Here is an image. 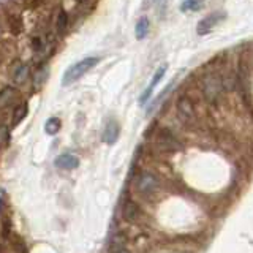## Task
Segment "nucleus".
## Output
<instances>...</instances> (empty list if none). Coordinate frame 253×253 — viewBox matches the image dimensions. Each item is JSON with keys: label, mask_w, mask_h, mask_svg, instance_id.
Wrapping results in <instances>:
<instances>
[{"label": "nucleus", "mask_w": 253, "mask_h": 253, "mask_svg": "<svg viewBox=\"0 0 253 253\" xmlns=\"http://www.w3.org/2000/svg\"><path fill=\"white\" fill-rule=\"evenodd\" d=\"M98 62H100L98 57H85L83 60L73 63V65H70L65 73H63V76H62V85L67 87V85L75 84L78 79H81L87 73V71L92 70Z\"/></svg>", "instance_id": "nucleus-1"}, {"label": "nucleus", "mask_w": 253, "mask_h": 253, "mask_svg": "<svg viewBox=\"0 0 253 253\" xmlns=\"http://www.w3.org/2000/svg\"><path fill=\"white\" fill-rule=\"evenodd\" d=\"M201 90H203L204 98L209 103H213L225 90L223 79L218 75H208L201 81Z\"/></svg>", "instance_id": "nucleus-2"}, {"label": "nucleus", "mask_w": 253, "mask_h": 253, "mask_svg": "<svg viewBox=\"0 0 253 253\" xmlns=\"http://www.w3.org/2000/svg\"><path fill=\"white\" fill-rule=\"evenodd\" d=\"M157 188H158V179H157L155 174L144 171V172H141L139 176H138V179H136V190L141 195H144V196L152 195V193H155Z\"/></svg>", "instance_id": "nucleus-3"}, {"label": "nucleus", "mask_w": 253, "mask_h": 253, "mask_svg": "<svg viewBox=\"0 0 253 253\" xmlns=\"http://www.w3.org/2000/svg\"><path fill=\"white\" fill-rule=\"evenodd\" d=\"M155 146L158 150H162V152H174V150L179 149V141L174 136L172 131L165 128L158 133V136L155 139Z\"/></svg>", "instance_id": "nucleus-4"}, {"label": "nucleus", "mask_w": 253, "mask_h": 253, "mask_svg": "<svg viewBox=\"0 0 253 253\" xmlns=\"http://www.w3.org/2000/svg\"><path fill=\"white\" fill-rule=\"evenodd\" d=\"M176 109H177V116H179V119L182 122L187 124V125L195 124V119H196L195 109H193V105H192V101H190L188 97H180L177 100Z\"/></svg>", "instance_id": "nucleus-5"}, {"label": "nucleus", "mask_w": 253, "mask_h": 253, "mask_svg": "<svg viewBox=\"0 0 253 253\" xmlns=\"http://www.w3.org/2000/svg\"><path fill=\"white\" fill-rule=\"evenodd\" d=\"M54 166L59 169H67V171L76 169L79 166V158L73 154H60L54 160Z\"/></svg>", "instance_id": "nucleus-6"}, {"label": "nucleus", "mask_w": 253, "mask_h": 253, "mask_svg": "<svg viewBox=\"0 0 253 253\" xmlns=\"http://www.w3.org/2000/svg\"><path fill=\"white\" fill-rule=\"evenodd\" d=\"M225 16L221 14V13H215V14H211L208 16V18H204L200 24H198V34L200 35H206V34H209V32L217 26V24L223 19Z\"/></svg>", "instance_id": "nucleus-7"}, {"label": "nucleus", "mask_w": 253, "mask_h": 253, "mask_svg": "<svg viewBox=\"0 0 253 253\" xmlns=\"http://www.w3.org/2000/svg\"><path fill=\"white\" fill-rule=\"evenodd\" d=\"M165 73H166V65H163V67H160L157 71H155V75H154V78H152V81H150V84L147 85V89L142 92V95H141V98H139V103L141 105H144V103L150 98V95H152V92H154V89L157 87V84L162 81V78L165 76Z\"/></svg>", "instance_id": "nucleus-8"}, {"label": "nucleus", "mask_w": 253, "mask_h": 253, "mask_svg": "<svg viewBox=\"0 0 253 253\" xmlns=\"http://www.w3.org/2000/svg\"><path fill=\"white\" fill-rule=\"evenodd\" d=\"M119 124L114 122V121H109L105 126V131H103V141L106 142V144H114L119 138Z\"/></svg>", "instance_id": "nucleus-9"}, {"label": "nucleus", "mask_w": 253, "mask_h": 253, "mask_svg": "<svg viewBox=\"0 0 253 253\" xmlns=\"http://www.w3.org/2000/svg\"><path fill=\"white\" fill-rule=\"evenodd\" d=\"M139 215H141V211L138 208V204L133 201H126L124 206V217L128 221H134L139 218Z\"/></svg>", "instance_id": "nucleus-10"}, {"label": "nucleus", "mask_w": 253, "mask_h": 253, "mask_svg": "<svg viewBox=\"0 0 253 253\" xmlns=\"http://www.w3.org/2000/svg\"><path fill=\"white\" fill-rule=\"evenodd\" d=\"M62 128V122L59 117H51L47 119L46 124H44V131L46 134H49V136H54V134H57Z\"/></svg>", "instance_id": "nucleus-11"}, {"label": "nucleus", "mask_w": 253, "mask_h": 253, "mask_svg": "<svg viewBox=\"0 0 253 253\" xmlns=\"http://www.w3.org/2000/svg\"><path fill=\"white\" fill-rule=\"evenodd\" d=\"M149 34V19L147 18H141L134 27V35H136V40H144Z\"/></svg>", "instance_id": "nucleus-12"}, {"label": "nucleus", "mask_w": 253, "mask_h": 253, "mask_svg": "<svg viewBox=\"0 0 253 253\" xmlns=\"http://www.w3.org/2000/svg\"><path fill=\"white\" fill-rule=\"evenodd\" d=\"M27 114H29V106H27V103H21L19 106H16V109H14V117H13V124L14 125H18V124H21L24 119L27 117Z\"/></svg>", "instance_id": "nucleus-13"}, {"label": "nucleus", "mask_w": 253, "mask_h": 253, "mask_svg": "<svg viewBox=\"0 0 253 253\" xmlns=\"http://www.w3.org/2000/svg\"><path fill=\"white\" fill-rule=\"evenodd\" d=\"M203 6H204L203 0H185V2L180 5V10L182 11H198V10H201Z\"/></svg>", "instance_id": "nucleus-14"}, {"label": "nucleus", "mask_w": 253, "mask_h": 253, "mask_svg": "<svg viewBox=\"0 0 253 253\" xmlns=\"http://www.w3.org/2000/svg\"><path fill=\"white\" fill-rule=\"evenodd\" d=\"M14 98V90L13 89H5L2 93H0V108L8 106Z\"/></svg>", "instance_id": "nucleus-15"}, {"label": "nucleus", "mask_w": 253, "mask_h": 253, "mask_svg": "<svg viewBox=\"0 0 253 253\" xmlns=\"http://www.w3.org/2000/svg\"><path fill=\"white\" fill-rule=\"evenodd\" d=\"M27 73H29V70L27 67H21L18 71L14 73V81L18 83V84H22L24 81H26V78H27Z\"/></svg>", "instance_id": "nucleus-16"}, {"label": "nucleus", "mask_w": 253, "mask_h": 253, "mask_svg": "<svg viewBox=\"0 0 253 253\" xmlns=\"http://www.w3.org/2000/svg\"><path fill=\"white\" fill-rule=\"evenodd\" d=\"M67 24H68L67 13H65V11H60V14H59V19H57V27H59V30H65Z\"/></svg>", "instance_id": "nucleus-17"}, {"label": "nucleus", "mask_w": 253, "mask_h": 253, "mask_svg": "<svg viewBox=\"0 0 253 253\" xmlns=\"http://www.w3.org/2000/svg\"><path fill=\"white\" fill-rule=\"evenodd\" d=\"M8 141V131H6V126H0V146L6 144Z\"/></svg>", "instance_id": "nucleus-18"}]
</instances>
